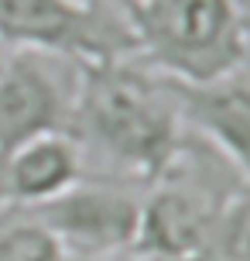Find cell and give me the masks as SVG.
Returning <instances> with one entry per match:
<instances>
[{
	"instance_id": "obj_2",
	"label": "cell",
	"mask_w": 250,
	"mask_h": 261,
	"mask_svg": "<svg viewBox=\"0 0 250 261\" xmlns=\"http://www.w3.org/2000/svg\"><path fill=\"white\" fill-rule=\"evenodd\" d=\"M137 62L175 83H212L250 62L240 0H120Z\"/></svg>"
},
{
	"instance_id": "obj_11",
	"label": "cell",
	"mask_w": 250,
	"mask_h": 261,
	"mask_svg": "<svg viewBox=\"0 0 250 261\" xmlns=\"http://www.w3.org/2000/svg\"><path fill=\"white\" fill-rule=\"evenodd\" d=\"M113 4H120V0H113Z\"/></svg>"
},
{
	"instance_id": "obj_6",
	"label": "cell",
	"mask_w": 250,
	"mask_h": 261,
	"mask_svg": "<svg viewBox=\"0 0 250 261\" xmlns=\"http://www.w3.org/2000/svg\"><path fill=\"white\" fill-rule=\"evenodd\" d=\"M168 86L185 130L199 134L209 151H216L243 182H250V76L240 69L212 83L168 79Z\"/></svg>"
},
{
	"instance_id": "obj_8",
	"label": "cell",
	"mask_w": 250,
	"mask_h": 261,
	"mask_svg": "<svg viewBox=\"0 0 250 261\" xmlns=\"http://www.w3.org/2000/svg\"><path fill=\"white\" fill-rule=\"evenodd\" d=\"M0 261H72L27 206H0Z\"/></svg>"
},
{
	"instance_id": "obj_10",
	"label": "cell",
	"mask_w": 250,
	"mask_h": 261,
	"mask_svg": "<svg viewBox=\"0 0 250 261\" xmlns=\"http://www.w3.org/2000/svg\"><path fill=\"white\" fill-rule=\"evenodd\" d=\"M4 59H7V48H4V41H0V65H4Z\"/></svg>"
},
{
	"instance_id": "obj_1",
	"label": "cell",
	"mask_w": 250,
	"mask_h": 261,
	"mask_svg": "<svg viewBox=\"0 0 250 261\" xmlns=\"http://www.w3.org/2000/svg\"><path fill=\"white\" fill-rule=\"evenodd\" d=\"M69 134L82 144L86 162L103 165V179L154 186L189 144L168 79L137 59L72 65Z\"/></svg>"
},
{
	"instance_id": "obj_4",
	"label": "cell",
	"mask_w": 250,
	"mask_h": 261,
	"mask_svg": "<svg viewBox=\"0 0 250 261\" xmlns=\"http://www.w3.org/2000/svg\"><path fill=\"white\" fill-rule=\"evenodd\" d=\"M27 210L62 241L69 258L131 254L141 227V196L127 182L103 175H86L69 193Z\"/></svg>"
},
{
	"instance_id": "obj_3",
	"label": "cell",
	"mask_w": 250,
	"mask_h": 261,
	"mask_svg": "<svg viewBox=\"0 0 250 261\" xmlns=\"http://www.w3.org/2000/svg\"><path fill=\"white\" fill-rule=\"evenodd\" d=\"M0 41L72 65L137 59V41L113 0H0Z\"/></svg>"
},
{
	"instance_id": "obj_9",
	"label": "cell",
	"mask_w": 250,
	"mask_h": 261,
	"mask_svg": "<svg viewBox=\"0 0 250 261\" xmlns=\"http://www.w3.org/2000/svg\"><path fill=\"white\" fill-rule=\"evenodd\" d=\"M240 14H243V24H247V35H250V0H240Z\"/></svg>"
},
{
	"instance_id": "obj_7",
	"label": "cell",
	"mask_w": 250,
	"mask_h": 261,
	"mask_svg": "<svg viewBox=\"0 0 250 261\" xmlns=\"http://www.w3.org/2000/svg\"><path fill=\"white\" fill-rule=\"evenodd\" d=\"M89 162L69 130L31 138L0 158V206H41L86 179Z\"/></svg>"
},
{
	"instance_id": "obj_5",
	"label": "cell",
	"mask_w": 250,
	"mask_h": 261,
	"mask_svg": "<svg viewBox=\"0 0 250 261\" xmlns=\"http://www.w3.org/2000/svg\"><path fill=\"white\" fill-rule=\"evenodd\" d=\"M58 59L27 48H7L0 65V158L14 148L27 144L31 138L69 130L72 117V83Z\"/></svg>"
}]
</instances>
